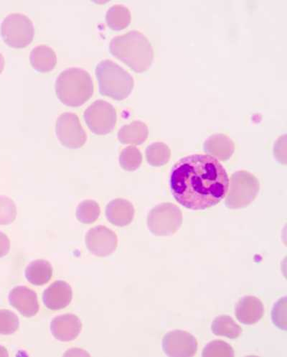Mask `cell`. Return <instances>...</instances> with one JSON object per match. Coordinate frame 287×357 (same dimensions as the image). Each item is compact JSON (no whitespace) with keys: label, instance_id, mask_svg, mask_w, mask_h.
Wrapping results in <instances>:
<instances>
[{"label":"cell","instance_id":"cell-20","mask_svg":"<svg viewBox=\"0 0 287 357\" xmlns=\"http://www.w3.org/2000/svg\"><path fill=\"white\" fill-rule=\"evenodd\" d=\"M53 268L49 261L36 259L33 261L26 269L27 280L34 285H42L49 282L53 276Z\"/></svg>","mask_w":287,"mask_h":357},{"label":"cell","instance_id":"cell-31","mask_svg":"<svg viewBox=\"0 0 287 357\" xmlns=\"http://www.w3.org/2000/svg\"><path fill=\"white\" fill-rule=\"evenodd\" d=\"M6 65L5 57L1 52H0V75L3 73Z\"/></svg>","mask_w":287,"mask_h":357},{"label":"cell","instance_id":"cell-14","mask_svg":"<svg viewBox=\"0 0 287 357\" xmlns=\"http://www.w3.org/2000/svg\"><path fill=\"white\" fill-rule=\"evenodd\" d=\"M73 291L70 285L64 280H57L47 288L42 294V301L50 310H61L71 303Z\"/></svg>","mask_w":287,"mask_h":357},{"label":"cell","instance_id":"cell-3","mask_svg":"<svg viewBox=\"0 0 287 357\" xmlns=\"http://www.w3.org/2000/svg\"><path fill=\"white\" fill-rule=\"evenodd\" d=\"M55 90L59 100L65 106L78 107L93 96L94 86L87 70L77 67L62 71L56 79Z\"/></svg>","mask_w":287,"mask_h":357},{"label":"cell","instance_id":"cell-15","mask_svg":"<svg viewBox=\"0 0 287 357\" xmlns=\"http://www.w3.org/2000/svg\"><path fill=\"white\" fill-rule=\"evenodd\" d=\"M265 315L264 304L256 296H247L239 300L235 307L237 320L245 325H253Z\"/></svg>","mask_w":287,"mask_h":357},{"label":"cell","instance_id":"cell-22","mask_svg":"<svg viewBox=\"0 0 287 357\" xmlns=\"http://www.w3.org/2000/svg\"><path fill=\"white\" fill-rule=\"evenodd\" d=\"M105 19L111 29L122 31L130 25L132 15L127 7L123 5H114L107 10Z\"/></svg>","mask_w":287,"mask_h":357},{"label":"cell","instance_id":"cell-7","mask_svg":"<svg viewBox=\"0 0 287 357\" xmlns=\"http://www.w3.org/2000/svg\"><path fill=\"white\" fill-rule=\"evenodd\" d=\"M183 224V213L175 204L164 203L154 207L148 213V227L157 236L176 234Z\"/></svg>","mask_w":287,"mask_h":357},{"label":"cell","instance_id":"cell-8","mask_svg":"<svg viewBox=\"0 0 287 357\" xmlns=\"http://www.w3.org/2000/svg\"><path fill=\"white\" fill-rule=\"evenodd\" d=\"M85 123L90 130L99 135L112 132L116 126L117 114L109 102L100 100L93 102L84 113Z\"/></svg>","mask_w":287,"mask_h":357},{"label":"cell","instance_id":"cell-10","mask_svg":"<svg viewBox=\"0 0 287 357\" xmlns=\"http://www.w3.org/2000/svg\"><path fill=\"white\" fill-rule=\"evenodd\" d=\"M199 344L190 333L183 330L167 332L162 339L164 353L171 357H190L196 354Z\"/></svg>","mask_w":287,"mask_h":357},{"label":"cell","instance_id":"cell-9","mask_svg":"<svg viewBox=\"0 0 287 357\" xmlns=\"http://www.w3.org/2000/svg\"><path fill=\"white\" fill-rule=\"evenodd\" d=\"M56 133L61 145L70 149L82 148L87 140L86 131L75 113L64 112L59 116Z\"/></svg>","mask_w":287,"mask_h":357},{"label":"cell","instance_id":"cell-32","mask_svg":"<svg viewBox=\"0 0 287 357\" xmlns=\"http://www.w3.org/2000/svg\"><path fill=\"white\" fill-rule=\"evenodd\" d=\"M8 353L5 347L0 346V356H8Z\"/></svg>","mask_w":287,"mask_h":357},{"label":"cell","instance_id":"cell-2","mask_svg":"<svg viewBox=\"0 0 287 357\" xmlns=\"http://www.w3.org/2000/svg\"><path fill=\"white\" fill-rule=\"evenodd\" d=\"M109 52L137 73L148 70L154 56L150 42L138 31L113 38L109 43Z\"/></svg>","mask_w":287,"mask_h":357},{"label":"cell","instance_id":"cell-11","mask_svg":"<svg viewBox=\"0 0 287 357\" xmlns=\"http://www.w3.org/2000/svg\"><path fill=\"white\" fill-rule=\"evenodd\" d=\"M85 242L88 251L98 257L111 255L118 246L116 234L105 226L94 227L89 229L86 234Z\"/></svg>","mask_w":287,"mask_h":357},{"label":"cell","instance_id":"cell-13","mask_svg":"<svg viewBox=\"0 0 287 357\" xmlns=\"http://www.w3.org/2000/svg\"><path fill=\"white\" fill-rule=\"evenodd\" d=\"M10 305L23 317L31 318L39 312V303L36 293L26 287H17L9 294Z\"/></svg>","mask_w":287,"mask_h":357},{"label":"cell","instance_id":"cell-24","mask_svg":"<svg viewBox=\"0 0 287 357\" xmlns=\"http://www.w3.org/2000/svg\"><path fill=\"white\" fill-rule=\"evenodd\" d=\"M146 158L149 164L154 167H159L169 162L171 150L162 142H156L148 147Z\"/></svg>","mask_w":287,"mask_h":357},{"label":"cell","instance_id":"cell-5","mask_svg":"<svg viewBox=\"0 0 287 357\" xmlns=\"http://www.w3.org/2000/svg\"><path fill=\"white\" fill-rule=\"evenodd\" d=\"M260 190L258 178L247 171L233 174L229 181L225 205L231 209L245 208L256 198Z\"/></svg>","mask_w":287,"mask_h":357},{"label":"cell","instance_id":"cell-17","mask_svg":"<svg viewBox=\"0 0 287 357\" xmlns=\"http://www.w3.org/2000/svg\"><path fill=\"white\" fill-rule=\"evenodd\" d=\"M32 67L38 73H47L52 70L57 64V56L52 47L40 44L34 47L30 54Z\"/></svg>","mask_w":287,"mask_h":357},{"label":"cell","instance_id":"cell-12","mask_svg":"<svg viewBox=\"0 0 287 357\" xmlns=\"http://www.w3.org/2000/svg\"><path fill=\"white\" fill-rule=\"evenodd\" d=\"M82 330V322L75 314H66L54 318L51 324L53 336L63 342L75 340Z\"/></svg>","mask_w":287,"mask_h":357},{"label":"cell","instance_id":"cell-25","mask_svg":"<svg viewBox=\"0 0 287 357\" xmlns=\"http://www.w3.org/2000/svg\"><path fill=\"white\" fill-rule=\"evenodd\" d=\"M142 162L141 152L135 147L125 149L119 156L121 167L127 172H134L139 168Z\"/></svg>","mask_w":287,"mask_h":357},{"label":"cell","instance_id":"cell-4","mask_svg":"<svg viewBox=\"0 0 287 357\" xmlns=\"http://www.w3.org/2000/svg\"><path fill=\"white\" fill-rule=\"evenodd\" d=\"M95 75L100 93L117 101L127 99L134 86V79L128 71L109 59L102 60L98 64Z\"/></svg>","mask_w":287,"mask_h":357},{"label":"cell","instance_id":"cell-21","mask_svg":"<svg viewBox=\"0 0 287 357\" xmlns=\"http://www.w3.org/2000/svg\"><path fill=\"white\" fill-rule=\"evenodd\" d=\"M211 331L215 336L235 340L242 335V328L229 316L222 315L215 318L211 324Z\"/></svg>","mask_w":287,"mask_h":357},{"label":"cell","instance_id":"cell-30","mask_svg":"<svg viewBox=\"0 0 287 357\" xmlns=\"http://www.w3.org/2000/svg\"><path fill=\"white\" fill-rule=\"evenodd\" d=\"M10 250V241L8 236L0 231V258L6 256Z\"/></svg>","mask_w":287,"mask_h":357},{"label":"cell","instance_id":"cell-6","mask_svg":"<svg viewBox=\"0 0 287 357\" xmlns=\"http://www.w3.org/2000/svg\"><path fill=\"white\" fill-rule=\"evenodd\" d=\"M1 36L4 42L14 49L26 47L34 38L33 22L26 15L10 13L2 22Z\"/></svg>","mask_w":287,"mask_h":357},{"label":"cell","instance_id":"cell-27","mask_svg":"<svg viewBox=\"0 0 287 357\" xmlns=\"http://www.w3.org/2000/svg\"><path fill=\"white\" fill-rule=\"evenodd\" d=\"M19 326V319L15 313L7 309L0 310V335H13L18 329Z\"/></svg>","mask_w":287,"mask_h":357},{"label":"cell","instance_id":"cell-16","mask_svg":"<svg viewBox=\"0 0 287 357\" xmlns=\"http://www.w3.org/2000/svg\"><path fill=\"white\" fill-rule=\"evenodd\" d=\"M105 213L111 224L123 227L132 222L135 210L130 201L125 199H115L107 204Z\"/></svg>","mask_w":287,"mask_h":357},{"label":"cell","instance_id":"cell-26","mask_svg":"<svg viewBox=\"0 0 287 357\" xmlns=\"http://www.w3.org/2000/svg\"><path fill=\"white\" fill-rule=\"evenodd\" d=\"M17 218V207L13 199L0 195V225H9Z\"/></svg>","mask_w":287,"mask_h":357},{"label":"cell","instance_id":"cell-23","mask_svg":"<svg viewBox=\"0 0 287 357\" xmlns=\"http://www.w3.org/2000/svg\"><path fill=\"white\" fill-rule=\"evenodd\" d=\"M101 208L99 204L94 200L87 199L81 202L77 206L76 217L85 225L93 224L100 216Z\"/></svg>","mask_w":287,"mask_h":357},{"label":"cell","instance_id":"cell-29","mask_svg":"<svg viewBox=\"0 0 287 357\" xmlns=\"http://www.w3.org/2000/svg\"><path fill=\"white\" fill-rule=\"evenodd\" d=\"M273 324L279 329L286 331V298H280L274 305L272 312Z\"/></svg>","mask_w":287,"mask_h":357},{"label":"cell","instance_id":"cell-18","mask_svg":"<svg viewBox=\"0 0 287 357\" xmlns=\"http://www.w3.org/2000/svg\"><path fill=\"white\" fill-rule=\"evenodd\" d=\"M205 152L225 161L229 159L234 151V144L230 138L224 135L211 136L204 145Z\"/></svg>","mask_w":287,"mask_h":357},{"label":"cell","instance_id":"cell-19","mask_svg":"<svg viewBox=\"0 0 287 357\" xmlns=\"http://www.w3.org/2000/svg\"><path fill=\"white\" fill-rule=\"evenodd\" d=\"M148 136V126L140 121L125 126L118 132V140L125 145H141L147 139Z\"/></svg>","mask_w":287,"mask_h":357},{"label":"cell","instance_id":"cell-28","mask_svg":"<svg viewBox=\"0 0 287 357\" xmlns=\"http://www.w3.org/2000/svg\"><path fill=\"white\" fill-rule=\"evenodd\" d=\"M203 356H233V348L226 342L215 340L205 346L203 351Z\"/></svg>","mask_w":287,"mask_h":357},{"label":"cell","instance_id":"cell-1","mask_svg":"<svg viewBox=\"0 0 287 357\" xmlns=\"http://www.w3.org/2000/svg\"><path fill=\"white\" fill-rule=\"evenodd\" d=\"M228 185L224 165L210 155L186 156L174 165L171 173L174 199L190 210H205L217 205L226 197Z\"/></svg>","mask_w":287,"mask_h":357}]
</instances>
